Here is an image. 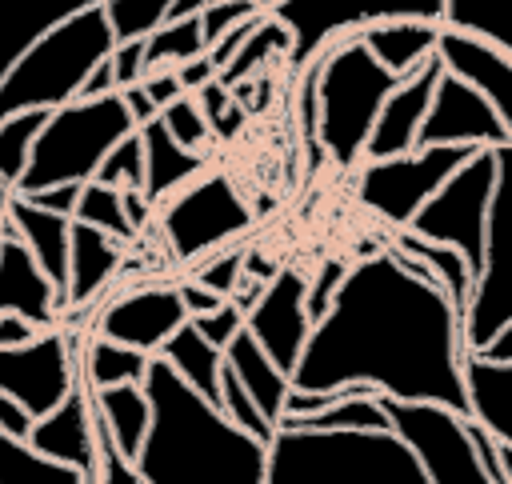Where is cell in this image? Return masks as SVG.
<instances>
[{
  "mask_svg": "<svg viewBox=\"0 0 512 484\" xmlns=\"http://www.w3.org/2000/svg\"><path fill=\"white\" fill-rule=\"evenodd\" d=\"M460 352L456 308L412 256L388 244L344 268L288 384L320 392L360 380L376 396L436 400L464 412Z\"/></svg>",
  "mask_w": 512,
  "mask_h": 484,
  "instance_id": "6da1fadb",
  "label": "cell"
},
{
  "mask_svg": "<svg viewBox=\"0 0 512 484\" xmlns=\"http://www.w3.org/2000/svg\"><path fill=\"white\" fill-rule=\"evenodd\" d=\"M148 432L132 456L140 484H264V444L240 432L156 352L144 364Z\"/></svg>",
  "mask_w": 512,
  "mask_h": 484,
  "instance_id": "7a4b0ae2",
  "label": "cell"
},
{
  "mask_svg": "<svg viewBox=\"0 0 512 484\" xmlns=\"http://www.w3.org/2000/svg\"><path fill=\"white\" fill-rule=\"evenodd\" d=\"M264 484H428L392 428H312L280 420L264 444Z\"/></svg>",
  "mask_w": 512,
  "mask_h": 484,
  "instance_id": "3957f363",
  "label": "cell"
},
{
  "mask_svg": "<svg viewBox=\"0 0 512 484\" xmlns=\"http://www.w3.org/2000/svg\"><path fill=\"white\" fill-rule=\"evenodd\" d=\"M304 68H312L316 140H320L324 156L340 168H356L364 160V140H368L372 120H376V108L400 76L388 72L364 48V40L356 32L332 40Z\"/></svg>",
  "mask_w": 512,
  "mask_h": 484,
  "instance_id": "277c9868",
  "label": "cell"
},
{
  "mask_svg": "<svg viewBox=\"0 0 512 484\" xmlns=\"http://www.w3.org/2000/svg\"><path fill=\"white\" fill-rule=\"evenodd\" d=\"M112 28L100 0L48 24L0 76V120L20 108H56L76 96L84 72L108 56Z\"/></svg>",
  "mask_w": 512,
  "mask_h": 484,
  "instance_id": "5b68a950",
  "label": "cell"
},
{
  "mask_svg": "<svg viewBox=\"0 0 512 484\" xmlns=\"http://www.w3.org/2000/svg\"><path fill=\"white\" fill-rule=\"evenodd\" d=\"M136 124L120 100V92H100V96H72L56 108H48L32 148H28V164L20 172V180L12 184V192L32 196L40 188L52 184H84L96 164L104 160V152L128 136Z\"/></svg>",
  "mask_w": 512,
  "mask_h": 484,
  "instance_id": "8992f818",
  "label": "cell"
},
{
  "mask_svg": "<svg viewBox=\"0 0 512 484\" xmlns=\"http://www.w3.org/2000/svg\"><path fill=\"white\" fill-rule=\"evenodd\" d=\"M492 184H496V148H472L408 216L404 228L452 244L464 256L468 272L476 276L484 264V224H488Z\"/></svg>",
  "mask_w": 512,
  "mask_h": 484,
  "instance_id": "52a82bcc",
  "label": "cell"
},
{
  "mask_svg": "<svg viewBox=\"0 0 512 484\" xmlns=\"http://www.w3.org/2000/svg\"><path fill=\"white\" fill-rule=\"evenodd\" d=\"M248 228H252V208L244 204V196L236 192V184L224 172L200 168L160 208V236H164L172 260H184V264H196L200 256L232 244Z\"/></svg>",
  "mask_w": 512,
  "mask_h": 484,
  "instance_id": "ba28073f",
  "label": "cell"
},
{
  "mask_svg": "<svg viewBox=\"0 0 512 484\" xmlns=\"http://www.w3.org/2000/svg\"><path fill=\"white\" fill-rule=\"evenodd\" d=\"M384 408L388 428L408 444L420 460L428 484H488L484 464L468 440L464 412H452L436 400H404V396H376Z\"/></svg>",
  "mask_w": 512,
  "mask_h": 484,
  "instance_id": "9c48e42d",
  "label": "cell"
},
{
  "mask_svg": "<svg viewBox=\"0 0 512 484\" xmlns=\"http://www.w3.org/2000/svg\"><path fill=\"white\" fill-rule=\"evenodd\" d=\"M272 16H280L292 32L288 44V64L304 68L312 64L332 40L352 36L368 24L380 20H428L440 24L444 0H276L268 8Z\"/></svg>",
  "mask_w": 512,
  "mask_h": 484,
  "instance_id": "30bf717a",
  "label": "cell"
},
{
  "mask_svg": "<svg viewBox=\"0 0 512 484\" xmlns=\"http://www.w3.org/2000/svg\"><path fill=\"white\" fill-rule=\"evenodd\" d=\"M468 144H416L396 156L356 164V200L392 228H404L408 216L432 196V188L468 156Z\"/></svg>",
  "mask_w": 512,
  "mask_h": 484,
  "instance_id": "8fae6325",
  "label": "cell"
},
{
  "mask_svg": "<svg viewBox=\"0 0 512 484\" xmlns=\"http://www.w3.org/2000/svg\"><path fill=\"white\" fill-rule=\"evenodd\" d=\"M72 384V336L56 324L36 328L20 344H0V392L12 396L32 420L60 404Z\"/></svg>",
  "mask_w": 512,
  "mask_h": 484,
  "instance_id": "7c38bea8",
  "label": "cell"
},
{
  "mask_svg": "<svg viewBox=\"0 0 512 484\" xmlns=\"http://www.w3.org/2000/svg\"><path fill=\"white\" fill-rule=\"evenodd\" d=\"M416 144H468V148H496L512 144V124L488 104L484 92L464 84L460 76L444 72L432 84L424 120L416 128Z\"/></svg>",
  "mask_w": 512,
  "mask_h": 484,
  "instance_id": "4fadbf2b",
  "label": "cell"
},
{
  "mask_svg": "<svg viewBox=\"0 0 512 484\" xmlns=\"http://www.w3.org/2000/svg\"><path fill=\"white\" fill-rule=\"evenodd\" d=\"M304 272L300 268H276L256 300L244 308V328L256 336V344L272 356L280 372H292L304 340H308V312H304Z\"/></svg>",
  "mask_w": 512,
  "mask_h": 484,
  "instance_id": "5bb4252c",
  "label": "cell"
},
{
  "mask_svg": "<svg viewBox=\"0 0 512 484\" xmlns=\"http://www.w3.org/2000/svg\"><path fill=\"white\" fill-rule=\"evenodd\" d=\"M24 440L60 464H72L84 476V484H96V408L88 380L76 376L68 396L28 424Z\"/></svg>",
  "mask_w": 512,
  "mask_h": 484,
  "instance_id": "9a60e30c",
  "label": "cell"
},
{
  "mask_svg": "<svg viewBox=\"0 0 512 484\" xmlns=\"http://www.w3.org/2000/svg\"><path fill=\"white\" fill-rule=\"evenodd\" d=\"M188 320L176 284H148L136 292L116 296L96 316V336H108L116 344H132L144 352H156L168 332H176Z\"/></svg>",
  "mask_w": 512,
  "mask_h": 484,
  "instance_id": "2e32d148",
  "label": "cell"
},
{
  "mask_svg": "<svg viewBox=\"0 0 512 484\" xmlns=\"http://www.w3.org/2000/svg\"><path fill=\"white\" fill-rule=\"evenodd\" d=\"M432 56L440 60L444 72H452L464 84H472L476 92H484L488 104L512 124V52L508 48H500L484 36L440 24Z\"/></svg>",
  "mask_w": 512,
  "mask_h": 484,
  "instance_id": "e0dca14e",
  "label": "cell"
},
{
  "mask_svg": "<svg viewBox=\"0 0 512 484\" xmlns=\"http://www.w3.org/2000/svg\"><path fill=\"white\" fill-rule=\"evenodd\" d=\"M436 76H440V60L428 56L420 68L404 72L392 84V92L380 100L376 120L368 128L364 160H380V156H396V152L416 148V128L424 120V108H428V96H432Z\"/></svg>",
  "mask_w": 512,
  "mask_h": 484,
  "instance_id": "ac0fdd59",
  "label": "cell"
},
{
  "mask_svg": "<svg viewBox=\"0 0 512 484\" xmlns=\"http://www.w3.org/2000/svg\"><path fill=\"white\" fill-rule=\"evenodd\" d=\"M0 312H20L36 328L56 324L64 312L52 280L40 272L28 244L12 232H0Z\"/></svg>",
  "mask_w": 512,
  "mask_h": 484,
  "instance_id": "d6986e66",
  "label": "cell"
},
{
  "mask_svg": "<svg viewBox=\"0 0 512 484\" xmlns=\"http://www.w3.org/2000/svg\"><path fill=\"white\" fill-rule=\"evenodd\" d=\"M120 260H124L120 240H112L108 232H100L84 220H68V284H64L68 312L88 308L112 284Z\"/></svg>",
  "mask_w": 512,
  "mask_h": 484,
  "instance_id": "ffe728a7",
  "label": "cell"
},
{
  "mask_svg": "<svg viewBox=\"0 0 512 484\" xmlns=\"http://www.w3.org/2000/svg\"><path fill=\"white\" fill-rule=\"evenodd\" d=\"M68 220L72 216L48 212V208L32 204L20 192H12L8 220H4V232L20 236L28 244V252H32V260L40 264V272L52 280L56 300H60L64 312H68V304H64V284H68Z\"/></svg>",
  "mask_w": 512,
  "mask_h": 484,
  "instance_id": "44dd1931",
  "label": "cell"
},
{
  "mask_svg": "<svg viewBox=\"0 0 512 484\" xmlns=\"http://www.w3.org/2000/svg\"><path fill=\"white\" fill-rule=\"evenodd\" d=\"M460 384H464V416L488 428L496 440L512 444V360L460 352Z\"/></svg>",
  "mask_w": 512,
  "mask_h": 484,
  "instance_id": "7402d4cb",
  "label": "cell"
},
{
  "mask_svg": "<svg viewBox=\"0 0 512 484\" xmlns=\"http://www.w3.org/2000/svg\"><path fill=\"white\" fill-rule=\"evenodd\" d=\"M136 136H140V148H144V184H140V192H144L148 204H160V196L176 192L184 180H192L204 168L200 152L172 140L160 112L148 116L144 124H136Z\"/></svg>",
  "mask_w": 512,
  "mask_h": 484,
  "instance_id": "603a6c76",
  "label": "cell"
},
{
  "mask_svg": "<svg viewBox=\"0 0 512 484\" xmlns=\"http://www.w3.org/2000/svg\"><path fill=\"white\" fill-rule=\"evenodd\" d=\"M220 356H224V368L244 384V392L256 400V408L268 416V420H276L280 424V416H284V396H288V372H280L276 364H272V356L256 344V336L248 332V328H240L224 348H220Z\"/></svg>",
  "mask_w": 512,
  "mask_h": 484,
  "instance_id": "cb8c5ba5",
  "label": "cell"
},
{
  "mask_svg": "<svg viewBox=\"0 0 512 484\" xmlns=\"http://www.w3.org/2000/svg\"><path fill=\"white\" fill-rule=\"evenodd\" d=\"M92 408L100 416V428L116 444V452L132 460L140 452L144 432H148V396H144L140 380H120V384L92 388Z\"/></svg>",
  "mask_w": 512,
  "mask_h": 484,
  "instance_id": "d4e9b609",
  "label": "cell"
},
{
  "mask_svg": "<svg viewBox=\"0 0 512 484\" xmlns=\"http://www.w3.org/2000/svg\"><path fill=\"white\" fill-rule=\"evenodd\" d=\"M436 32L440 24H428V20H380V24H368L360 28L356 36L364 40V48L396 76L420 68L432 48H436Z\"/></svg>",
  "mask_w": 512,
  "mask_h": 484,
  "instance_id": "484cf974",
  "label": "cell"
},
{
  "mask_svg": "<svg viewBox=\"0 0 512 484\" xmlns=\"http://www.w3.org/2000/svg\"><path fill=\"white\" fill-rule=\"evenodd\" d=\"M160 360L172 364L176 376H184L200 396H208L212 404H220V368H224V356L216 344H208L188 320L164 336V344L156 348Z\"/></svg>",
  "mask_w": 512,
  "mask_h": 484,
  "instance_id": "4316f807",
  "label": "cell"
},
{
  "mask_svg": "<svg viewBox=\"0 0 512 484\" xmlns=\"http://www.w3.org/2000/svg\"><path fill=\"white\" fill-rule=\"evenodd\" d=\"M84 4H96V0H0V76L24 52L28 40H36L48 24H56L60 16Z\"/></svg>",
  "mask_w": 512,
  "mask_h": 484,
  "instance_id": "83f0119b",
  "label": "cell"
},
{
  "mask_svg": "<svg viewBox=\"0 0 512 484\" xmlns=\"http://www.w3.org/2000/svg\"><path fill=\"white\" fill-rule=\"evenodd\" d=\"M392 248H400L404 256H412V260H416V264L436 280V288L448 296V304H452V308H456V316H460V308H464V300H468V288H472V272H468L464 256H460L452 244H440V240L416 236V232H408V228H400V232H396Z\"/></svg>",
  "mask_w": 512,
  "mask_h": 484,
  "instance_id": "f1b7e54d",
  "label": "cell"
},
{
  "mask_svg": "<svg viewBox=\"0 0 512 484\" xmlns=\"http://www.w3.org/2000/svg\"><path fill=\"white\" fill-rule=\"evenodd\" d=\"M288 44H292L288 24L264 8L260 20H256V28H252V32L236 44V52L228 56V64L216 68V80H220L224 88H232V84H240V80H252L256 68H260L268 56H288Z\"/></svg>",
  "mask_w": 512,
  "mask_h": 484,
  "instance_id": "f546056e",
  "label": "cell"
},
{
  "mask_svg": "<svg viewBox=\"0 0 512 484\" xmlns=\"http://www.w3.org/2000/svg\"><path fill=\"white\" fill-rule=\"evenodd\" d=\"M0 484H84V476L0 428Z\"/></svg>",
  "mask_w": 512,
  "mask_h": 484,
  "instance_id": "4dcf8cb0",
  "label": "cell"
},
{
  "mask_svg": "<svg viewBox=\"0 0 512 484\" xmlns=\"http://www.w3.org/2000/svg\"><path fill=\"white\" fill-rule=\"evenodd\" d=\"M72 220H84V224L108 232V236L120 240V244H132V240H136V224H132L128 212H124L120 188H116V184H104V180H96V176H88V180L80 184Z\"/></svg>",
  "mask_w": 512,
  "mask_h": 484,
  "instance_id": "1f68e13d",
  "label": "cell"
},
{
  "mask_svg": "<svg viewBox=\"0 0 512 484\" xmlns=\"http://www.w3.org/2000/svg\"><path fill=\"white\" fill-rule=\"evenodd\" d=\"M440 24L484 36L512 52V0H444Z\"/></svg>",
  "mask_w": 512,
  "mask_h": 484,
  "instance_id": "d6a6232c",
  "label": "cell"
},
{
  "mask_svg": "<svg viewBox=\"0 0 512 484\" xmlns=\"http://www.w3.org/2000/svg\"><path fill=\"white\" fill-rule=\"evenodd\" d=\"M148 356H152V352H144V348L116 344V340L92 332V340H88V348H84V372H80V376H84L92 388L120 384V380H140Z\"/></svg>",
  "mask_w": 512,
  "mask_h": 484,
  "instance_id": "836d02e7",
  "label": "cell"
},
{
  "mask_svg": "<svg viewBox=\"0 0 512 484\" xmlns=\"http://www.w3.org/2000/svg\"><path fill=\"white\" fill-rule=\"evenodd\" d=\"M204 52V28L200 16H180V20H160L144 36V72L160 64H180L188 56Z\"/></svg>",
  "mask_w": 512,
  "mask_h": 484,
  "instance_id": "e575fe53",
  "label": "cell"
},
{
  "mask_svg": "<svg viewBox=\"0 0 512 484\" xmlns=\"http://www.w3.org/2000/svg\"><path fill=\"white\" fill-rule=\"evenodd\" d=\"M48 108H20V112H8L0 120V180L16 184L24 164H28V148L44 124Z\"/></svg>",
  "mask_w": 512,
  "mask_h": 484,
  "instance_id": "d590c367",
  "label": "cell"
},
{
  "mask_svg": "<svg viewBox=\"0 0 512 484\" xmlns=\"http://www.w3.org/2000/svg\"><path fill=\"white\" fill-rule=\"evenodd\" d=\"M220 412H224L240 432H248V436L260 440V444H268L272 432H276V420H268V416L256 408V400L244 392V384H240L228 368H220Z\"/></svg>",
  "mask_w": 512,
  "mask_h": 484,
  "instance_id": "8d00e7d4",
  "label": "cell"
},
{
  "mask_svg": "<svg viewBox=\"0 0 512 484\" xmlns=\"http://www.w3.org/2000/svg\"><path fill=\"white\" fill-rule=\"evenodd\" d=\"M168 4L172 0H100L104 20L112 28V44L116 40H132V36H148L164 20Z\"/></svg>",
  "mask_w": 512,
  "mask_h": 484,
  "instance_id": "74e56055",
  "label": "cell"
},
{
  "mask_svg": "<svg viewBox=\"0 0 512 484\" xmlns=\"http://www.w3.org/2000/svg\"><path fill=\"white\" fill-rule=\"evenodd\" d=\"M160 120L172 132V140L192 148V152H204V144L212 140V128H208V120H204V112H200L192 92H180L168 104H160Z\"/></svg>",
  "mask_w": 512,
  "mask_h": 484,
  "instance_id": "f35d334b",
  "label": "cell"
},
{
  "mask_svg": "<svg viewBox=\"0 0 512 484\" xmlns=\"http://www.w3.org/2000/svg\"><path fill=\"white\" fill-rule=\"evenodd\" d=\"M192 96H196V104H200V112H204V120H208V128H212V136L232 140V136L244 128L248 112L236 104V92H232V88H224L220 80L200 84Z\"/></svg>",
  "mask_w": 512,
  "mask_h": 484,
  "instance_id": "ab89813d",
  "label": "cell"
},
{
  "mask_svg": "<svg viewBox=\"0 0 512 484\" xmlns=\"http://www.w3.org/2000/svg\"><path fill=\"white\" fill-rule=\"evenodd\" d=\"M92 176L104 180V184H116V188H140V184H144V148H140L136 128H132L128 136H120V140L104 152V160L96 164Z\"/></svg>",
  "mask_w": 512,
  "mask_h": 484,
  "instance_id": "60d3db41",
  "label": "cell"
},
{
  "mask_svg": "<svg viewBox=\"0 0 512 484\" xmlns=\"http://www.w3.org/2000/svg\"><path fill=\"white\" fill-rule=\"evenodd\" d=\"M244 264H248V256H244V248H216V252H208V256H200V264L192 268V280H200V284H208L212 292H220V296H228L232 288H236V280L244 276Z\"/></svg>",
  "mask_w": 512,
  "mask_h": 484,
  "instance_id": "b9f144b4",
  "label": "cell"
},
{
  "mask_svg": "<svg viewBox=\"0 0 512 484\" xmlns=\"http://www.w3.org/2000/svg\"><path fill=\"white\" fill-rule=\"evenodd\" d=\"M188 324L208 340V344H216V348H224L240 328H244V308L236 304V300H220L212 312H200V316H188Z\"/></svg>",
  "mask_w": 512,
  "mask_h": 484,
  "instance_id": "7bdbcfd3",
  "label": "cell"
},
{
  "mask_svg": "<svg viewBox=\"0 0 512 484\" xmlns=\"http://www.w3.org/2000/svg\"><path fill=\"white\" fill-rule=\"evenodd\" d=\"M252 12H264V8H256V0H208L196 16H200V28H204V48L220 36V32H228L232 24H240L244 16H252Z\"/></svg>",
  "mask_w": 512,
  "mask_h": 484,
  "instance_id": "ee69618b",
  "label": "cell"
},
{
  "mask_svg": "<svg viewBox=\"0 0 512 484\" xmlns=\"http://www.w3.org/2000/svg\"><path fill=\"white\" fill-rule=\"evenodd\" d=\"M344 268H348L344 260H324V264L304 280V312H308V320H320V316H324V308H328V300H332V292H336Z\"/></svg>",
  "mask_w": 512,
  "mask_h": 484,
  "instance_id": "f6af8a7d",
  "label": "cell"
},
{
  "mask_svg": "<svg viewBox=\"0 0 512 484\" xmlns=\"http://www.w3.org/2000/svg\"><path fill=\"white\" fill-rule=\"evenodd\" d=\"M108 64H112V80H116V88L140 80V76H144V36L116 40V44L108 48Z\"/></svg>",
  "mask_w": 512,
  "mask_h": 484,
  "instance_id": "bcb514c9",
  "label": "cell"
},
{
  "mask_svg": "<svg viewBox=\"0 0 512 484\" xmlns=\"http://www.w3.org/2000/svg\"><path fill=\"white\" fill-rule=\"evenodd\" d=\"M176 292H180V304H184V312H188V316L212 312V308L224 300L220 292H212L208 284H200V280H192V276H188V280H180V284H176Z\"/></svg>",
  "mask_w": 512,
  "mask_h": 484,
  "instance_id": "7dc6e473",
  "label": "cell"
},
{
  "mask_svg": "<svg viewBox=\"0 0 512 484\" xmlns=\"http://www.w3.org/2000/svg\"><path fill=\"white\" fill-rule=\"evenodd\" d=\"M76 196H80V184H52V188H40V192H32L28 200L32 204H40V208H48V212H60V216H72V208H76Z\"/></svg>",
  "mask_w": 512,
  "mask_h": 484,
  "instance_id": "c3c4849f",
  "label": "cell"
},
{
  "mask_svg": "<svg viewBox=\"0 0 512 484\" xmlns=\"http://www.w3.org/2000/svg\"><path fill=\"white\" fill-rule=\"evenodd\" d=\"M176 68V80H180V88L184 92H196L200 84H208V80H216V64L200 52V56H188V60H180V64H172Z\"/></svg>",
  "mask_w": 512,
  "mask_h": 484,
  "instance_id": "681fc988",
  "label": "cell"
},
{
  "mask_svg": "<svg viewBox=\"0 0 512 484\" xmlns=\"http://www.w3.org/2000/svg\"><path fill=\"white\" fill-rule=\"evenodd\" d=\"M116 92H120V100H124V108H128V116H132V124H144L148 116H156V112H160V108H156V100L144 92V84H140V80L120 84Z\"/></svg>",
  "mask_w": 512,
  "mask_h": 484,
  "instance_id": "f907efd6",
  "label": "cell"
},
{
  "mask_svg": "<svg viewBox=\"0 0 512 484\" xmlns=\"http://www.w3.org/2000/svg\"><path fill=\"white\" fill-rule=\"evenodd\" d=\"M112 88H116V80H112V64H108V56H100V60L84 72L76 96H100V92H112Z\"/></svg>",
  "mask_w": 512,
  "mask_h": 484,
  "instance_id": "816d5d0a",
  "label": "cell"
},
{
  "mask_svg": "<svg viewBox=\"0 0 512 484\" xmlns=\"http://www.w3.org/2000/svg\"><path fill=\"white\" fill-rule=\"evenodd\" d=\"M28 424H32V416H28L12 396L0 392V428L12 432V436H28Z\"/></svg>",
  "mask_w": 512,
  "mask_h": 484,
  "instance_id": "f5cc1de1",
  "label": "cell"
},
{
  "mask_svg": "<svg viewBox=\"0 0 512 484\" xmlns=\"http://www.w3.org/2000/svg\"><path fill=\"white\" fill-rule=\"evenodd\" d=\"M36 332V324H28L20 312H0V344H20Z\"/></svg>",
  "mask_w": 512,
  "mask_h": 484,
  "instance_id": "db71d44e",
  "label": "cell"
},
{
  "mask_svg": "<svg viewBox=\"0 0 512 484\" xmlns=\"http://www.w3.org/2000/svg\"><path fill=\"white\" fill-rule=\"evenodd\" d=\"M208 0H172L168 4V12H164V20H180V16H196L200 8H204Z\"/></svg>",
  "mask_w": 512,
  "mask_h": 484,
  "instance_id": "11a10c76",
  "label": "cell"
},
{
  "mask_svg": "<svg viewBox=\"0 0 512 484\" xmlns=\"http://www.w3.org/2000/svg\"><path fill=\"white\" fill-rule=\"evenodd\" d=\"M8 200H12V184L0 180V232H4V220H8Z\"/></svg>",
  "mask_w": 512,
  "mask_h": 484,
  "instance_id": "9f6ffc18",
  "label": "cell"
},
{
  "mask_svg": "<svg viewBox=\"0 0 512 484\" xmlns=\"http://www.w3.org/2000/svg\"><path fill=\"white\" fill-rule=\"evenodd\" d=\"M272 4H276V0H256V8H272Z\"/></svg>",
  "mask_w": 512,
  "mask_h": 484,
  "instance_id": "6f0895ef",
  "label": "cell"
}]
</instances>
